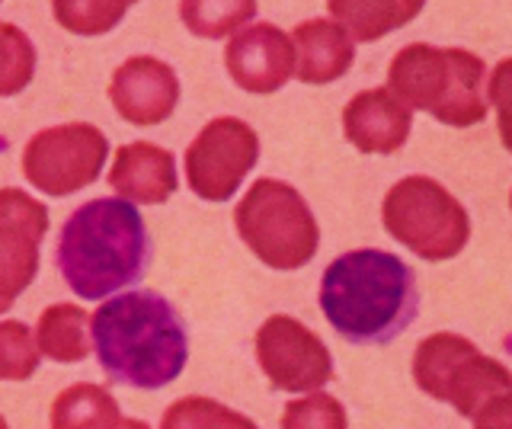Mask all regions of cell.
Segmentation results:
<instances>
[{
    "label": "cell",
    "mask_w": 512,
    "mask_h": 429,
    "mask_svg": "<svg viewBox=\"0 0 512 429\" xmlns=\"http://www.w3.org/2000/svg\"><path fill=\"white\" fill-rule=\"evenodd\" d=\"M0 429H10V426H7V420H4V417H0Z\"/></svg>",
    "instance_id": "cell-30"
},
{
    "label": "cell",
    "mask_w": 512,
    "mask_h": 429,
    "mask_svg": "<svg viewBox=\"0 0 512 429\" xmlns=\"http://www.w3.org/2000/svg\"><path fill=\"white\" fill-rule=\"evenodd\" d=\"M256 17V0H180V20L192 36L224 39Z\"/></svg>",
    "instance_id": "cell-21"
},
{
    "label": "cell",
    "mask_w": 512,
    "mask_h": 429,
    "mask_svg": "<svg viewBox=\"0 0 512 429\" xmlns=\"http://www.w3.org/2000/svg\"><path fill=\"white\" fill-rule=\"evenodd\" d=\"M388 90L410 109L452 129H471L487 119V65L468 49L404 45L388 68Z\"/></svg>",
    "instance_id": "cell-4"
},
{
    "label": "cell",
    "mask_w": 512,
    "mask_h": 429,
    "mask_svg": "<svg viewBox=\"0 0 512 429\" xmlns=\"http://www.w3.org/2000/svg\"><path fill=\"white\" fill-rule=\"evenodd\" d=\"M36 346L42 359L52 362H84L93 353L90 314L68 301L45 308L36 324Z\"/></svg>",
    "instance_id": "cell-18"
},
{
    "label": "cell",
    "mask_w": 512,
    "mask_h": 429,
    "mask_svg": "<svg viewBox=\"0 0 512 429\" xmlns=\"http://www.w3.org/2000/svg\"><path fill=\"white\" fill-rule=\"evenodd\" d=\"M176 161L167 148L151 141H132L116 151L109 170V186L125 202L164 205L176 193Z\"/></svg>",
    "instance_id": "cell-14"
},
{
    "label": "cell",
    "mask_w": 512,
    "mask_h": 429,
    "mask_svg": "<svg viewBox=\"0 0 512 429\" xmlns=\"http://www.w3.org/2000/svg\"><path fill=\"white\" fill-rule=\"evenodd\" d=\"M509 209H512V193H509Z\"/></svg>",
    "instance_id": "cell-32"
},
{
    "label": "cell",
    "mask_w": 512,
    "mask_h": 429,
    "mask_svg": "<svg viewBox=\"0 0 512 429\" xmlns=\"http://www.w3.org/2000/svg\"><path fill=\"white\" fill-rule=\"evenodd\" d=\"M231 81L247 93H276L295 74L292 36L272 23H250L237 29L224 49Z\"/></svg>",
    "instance_id": "cell-11"
},
{
    "label": "cell",
    "mask_w": 512,
    "mask_h": 429,
    "mask_svg": "<svg viewBox=\"0 0 512 429\" xmlns=\"http://www.w3.org/2000/svg\"><path fill=\"white\" fill-rule=\"evenodd\" d=\"M256 362L269 385L285 394L320 391L333 378V356L311 327L288 314H272L256 330Z\"/></svg>",
    "instance_id": "cell-9"
},
{
    "label": "cell",
    "mask_w": 512,
    "mask_h": 429,
    "mask_svg": "<svg viewBox=\"0 0 512 429\" xmlns=\"http://www.w3.org/2000/svg\"><path fill=\"white\" fill-rule=\"evenodd\" d=\"M260 161V138L253 125L234 116L212 119L186 148L189 189L205 202H228Z\"/></svg>",
    "instance_id": "cell-8"
},
{
    "label": "cell",
    "mask_w": 512,
    "mask_h": 429,
    "mask_svg": "<svg viewBox=\"0 0 512 429\" xmlns=\"http://www.w3.org/2000/svg\"><path fill=\"white\" fill-rule=\"evenodd\" d=\"M295 45V77L301 84H333L356 61V42L336 20H304L292 33Z\"/></svg>",
    "instance_id": "cell-15"
},
{
    "label": "cell",
    "mask_w": 512,
    "mask_h": 429,
    "mask_svg": "<svg viewBox=\"0 0 512 429\" xmlns=\"http://www.w3.org/2000/svg\"><path fill=\"white\" fill-rule=\"evenodd\" d=\"M426 0H327L330 20L340 23L352 42H378L420 17Z\"/></svg>",
    "instance_id": "cell-16"
},
{
    "label": "cell",
    "mask_w": 512,
    "mask_h": 429,
    "mask_svg": "<svg viewBox=\"0 0 512 429\" xmlns=\"http://www.w3.org/2000/svg\"><path fill=\"white\" fill-rule=\"evenodd\" d=\"M234 228L256 260L279 273H292L314 260L320 228L311 205L292 183L263 177L234 209Z\"/></svg>",
    "instance_id": "cell-5"
},
{
    "label": "cell",
    "mask_w": 512,
    "mask_h": 429,
    "mask_svg": "<svg viewBox=\"0 0 512 429\" xmlns=\"http://www.w3.org/2000/svg\"><path fill=\"white\" fill-rule=\"evenodd\" d=\"M36 333L23 321H0V381H26L39 369Z\"/></svg>",
    "instance_id": "cell-25"
},
{
    "label": "cell",
    "mask_w": 512,
    "mask_h": 429,
    "mask_svg": "<svg viewBox=\"0 0 512 429\" xmlns=\"http://www.w3.org/2000/svg\"><path fill=\"white\" fill-rule=\"evenodd\" d=\"M474 343L461 333H432V337L420 340L413 353V381L416 388L423 394H429L432 401H445V388H448V378L458 369L461 359H468L474 353Z\"/></svg>",
    "instance_id": "cell-19"
},
{
    "label": "cell",
    "mask_w": 512,
    "mask_h": 429,
    "mask_svg": "<svg viewBox=\"0 0 512 429\" xmlns=\"http://www.w3.org/2000/svg\"><path fill=\"white\" fill-rule=\"evenodd\" d=\"M48 234V209L23 189H0V314L13 308L39 276V247Z\"/></svg>",
    "instance_id": "cell-10"
},
{
    "label": "cell",
    "mask_w": 512,
    "mask_h": 429,
    "mask_svg": "<svg viewBox=\"0 0 512 429\" xmlns=\"http://www.w3.org/2000/svg\"><path fill=\"white\" fill-rule=\"evenodd\" d=\"M487 100L496 109V129H500L503 148L512 154V58H503L493 68L487 84Z\"/></svg>",
    "instance_id": "cell-27"
},
{
    "label": "cell",
    "mask_w": 512,
    "mask_h": 429,
    "mask_svg": "<svg viewBox=\"0 0 512 429\" xmlns=\"http://www.w3.org/2000/svg\"><path fill=\"white\" fill-rule=\"evenodd\" d=\"M109 103L132 125H160L180 103V77L154 55L122 61L109 81Z\"/></svg>",
    "instance_id": "cell-12"
},
{
    "label": "cell",
    "mask_w": 512,
    "mask_h": 429,
    "mask_svg": "<svg viewBox=\"0 0 512 429\" xmlns=\"http://www.w3.org/2000/svg\"><path fill=\"white\" fill-rule=\"evenodd\" d=\"M90 340L100 369L125 388H167L189 359L183 317L157 292H125L103 301L90 314Z\"/></svg>",
    "instance_id": "cell-1"
},
{
    "label": "cell",
    "mask_w": 512,
    "mask_h": 429,
    "mask_svg": "<svg viewBox=\"0 0 512 429\" xmlns=\"http://www.w3.org/2000/svg\"><path fill=\"white\" fill-rule=\"evenodd\" d=\"M512 391V372L500 359L484 356L480 349L468 359L458 362V369L448 378V388H445V404H452L461 417H474V413L484 407L493 397H500Z\"/></svg>",
    "instance_id": "cell-17"
},
{
    "label": "cell",
    "mask_w": 512,
    "mask_h": 429,
    "mask_svg": "<svg viewBox=\"0 0 512 429\" xmlns=\"http://www.w3.org/2000/svg\"><path fill=\"white\" fill-rule=\"evenodd\" d=\"M282 429H349V417L346 407L333 394L311 391L308 397L285 404Z\"/></svg>",
    "instance_id": "cell-26"
},
{
    "label": "cell",
    "mask_w": 512,
    "mask_h": 429,
    "mask_svg": "<svg viewBox=\"0 0 512 429\" xmlns=\"http://www.w3.org/2000/svg\"><path fill=\"white\" fill-rule=\"evenodd\" d=\"M381 221L394 241L429 263L458 257L471 237L464 205L432 177L397 180L384 196Z\"/></svg>",
    "instance_id": "cell-6"
},
{
    "label": "cell",
    "mask_w": 512,
    "mask_h": 429,
    "mask_svg": "<svg viewBox=\"0 0 512 429\" xmlns=\"http://www.w3.org/2000/svg\"><path fill=\"white\" fill-rule=\"evenodd\" d=\"M116 429H151V426H148V423H141V420H125V417H122Z\"/></svg>",
    "instance_id": "cell-29"
},
{
    "label": "cell",
    "mask_w": 512,
    "mask_h": 429,
    "mask_svg": "<svg viewBox=\"0 0 512 429\" xmlns=\"http://www.w3.org/2000/svg\"><path fill=\"white\" fill-rule=\"evenodd\" d=\"M48 420H52V429H116L122 413L109 388L80 381L55 397Z\"/></svg>",
    "instance_id": "cell-20"
},
{
    "label": "cell",
    "mask_w": 512,
    "mask_h": 429,
    "mask_svg": "<svg viewBox=\"0 0 512 429\" xmlns=\"http://www.w3.org/2000/svg\"><path fill=\"white\" fill-rule=\"evenodd\" d=\"M52 13L71 36H106L128 13L125 0H52Z\"/></svg>",
    "instance_id": "cell-22"
},
{
    "label": "cell",
    "mask_w": 512,
    "mask_h": 429,
    "mask_svg": "<svg viewBox=\"0 0 512 429\" xmlns=\"http://www.w3.org/2000/svg\"><path fill=\"white\" fill-rule=\"evenodd\" d=\"M471 420H474V429H512V391L487 401Z\"/></svg>",
    "instance_id": "cell-28"
},
{
    "label": "cell",
    "mask_w": 512,
    "mask_h": 429,
    "mask_svg": "<svg viewBox=\"0 0 512 429\" xmlns=\"http://www.w3.org/2000/svg\"><path fill=\"white\" fill-rule=\"evenodd\" d=\"M125 4H128V7H135V4H138V0H125Z\"/></svg>",
    "instance_id": "cell-31"
},
{
    "label": "cell",
    "mask_w": 512,
    "mask_h": 429,
    "mask_svg": "<svg viewBox=\"0 0 512 429\" xmlns=\"http://www.w3.org/2000/svg\"><path fill=\"white\" fill-rule=\"evenodd\" d=\"M36 77V45L20 26L0 20V97H16Z\"/></svg>",
    "instance_id": "cell-24"
},
{
    "label": "cell",
    "mask_w": 512,
    "mask_h": 429,
    "mask_svg": "<svg viewBox=\"0 0 512 429\" xmlns=\"http://www.w3.org/2000/svg\"><path fill=\"white\" fill-rule=\"evenodd\" d=\"M413 129L410 106L400 103L388 87L362 90L343 109V135L362 154H397Z\"/></svg>",
    "instance_id": "cell-13"
},
{
    "label": "cell",
    "mask_w": 512,
    "mask_h": 429,
    "mask_svg": "<svg viewBox=\"0 0 512 429\" xmlns=\"http://www.w3.org/2000/svg\"><path fill=\"white\" fill-rule=\"evenodd\" d=\"M151 253V234L135 205L103 196L68 215L55 244V266L74 295L100 301L141 282Z\"/></svg>",
    "instance_id": "cell-3"
},
{
    "label": "cell",
    "mask_w": 512,
    "mask_h": 429,
    "mask_svg": "<svg viewBox=\"0 0 512 429\" xmlns=\"http://www.w3.org/2000/svg\"><path fill=\"white\" fill-rule=\"evenodd\" d=\"M320 311L352 346L391 343L420 311L416 276L397 253L349 250L324 269Z\"/></svg>",
    "instance_id": "cell-2"
},
{
    "label": "cell",
    "mask_w": 512,
    "mask_h": 429,
    "mask_svg": "<svg viewBox=\"0 0 512 429\" xmlns=\"http://www.w3.org/2000/svg\"><path fill=\"white\" fill-rule=\"evenodd\" d=\"M109 157V138L90 122L52 125L29 138L23 151L26 180L45 196H71L100 180Z\"/></svg>",
    "instance_id": "cell-7"
},
{
    "label": "cell",
    "mask_w": 512,
    "mask_h": 429,
    "mask_svg": "<svg viewBox=\"0 0 512 429\" xmlns=\"http://www.w3.org/2000/svg\"><path fill=\"white\" fill-rule=\"evenodd\" d=\"M160 429H260L250 417L212 397H180L160 417Z\"/></svg>",
    "instance_id": "cell-23"
}]
</instances>
